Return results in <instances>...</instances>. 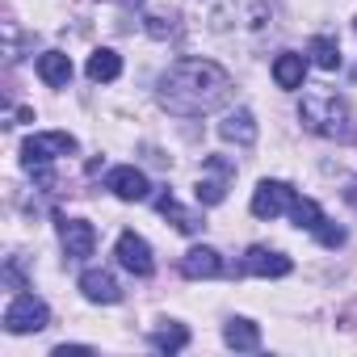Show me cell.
<instances>
[{
    "label": "cell",
    "mask_w": 357,
    "mask_h": 357,
    "mask_svg": "<svg viewBox=\"0 0 357 357\" xmlns=\"http://www.w3.org/2000/svg\"><path fill=\"white\" fill-rule=\"evenodd\" d=\"M155 101L176 118H202L231 101V76L215 59H176L168 72H160Z\"/></svg>",
    "instance_id": "1"
},
{
    "label": "cell",
    "mask_w": 357,
    "mask_h": 357,
    "mask_svg": "<svg viewBox=\"0 0 357 357\" xmlns=\"http://www.w3.org/2000/svg\"><path fill=\"white\" fill-rule=\"evenodd\" d=\"M298 118H303V126H307L311 135H319V139L357 143V114H353V105H349L340 93H332V89H311V93H303Z\"/></svg>",
    "instance_id": "2"
},
{
    "label": "cell",
    "mask_w": 357,
    "mask_h": 357,
    "mask_svg": "<svg viewBox=\"0 0 357 357\" xmlns=\"http://www.w3.org/2000/svg\"><path fill=\"white\" fill-rule=\"evenodd\" d=\"M72 151H80L76 135H68V130H38V135H30L22 143V164L34 172V168H47V164H55L59 155H72Z\"/></svg>",
    "instance_id": "3"
},
{
    "label": "cell",
    "mask_w": 357,
    "mask_h": 357,
    "mask_svg": "<svg viewBox=\"0 0 357 357\" xmlns=\"http://www.w3.org/2000/svg\"><path fill=\"white\" fill-rule=\"evenodd\" d=\"M269 17V0H223L211 13L215 30H265Z\"/></svg>",
    "instance_id": "4"
},
{
    "label": "cell",
    "mask_w": 357,
    "mask_h": 357,
    "mask_svg": "<svg viewBox=\"0 0 357 357\" xmlns=\"http://www.w3.org/2000/svg\"><path fill=\"white\" fill-rule=\"evenodd\" d=\"M51 324V311L38 294H17L9 307H5V332L13 336H26V332H43Z\"/></svg>",
    "instance_id": "5"
},
{
    "label": "cell",
    "mask_w": 357,
    "mask_h": 357,
    "mask_svg": "<svg viewBox=\"0 0 357 357\" xmlns=\"http://www.w3.org/2000/svg\"><path fill=\"white\" fill-rule=\"evenodd\" d=\"M202 168H206L211 176H198L194 198H198L202 206H219V202L227 198V181L236 176V164H231L227 155H206V160H202Z\"/></svg>",
    "instance_id": "6"
},
{
    "label": "cell",
    "mask_w": 357,
    "mask_h": 357,
    "mask_svg": "<svg viewBox=\"0 0 357 357\" xmlns=\"http://www.w3.org/2000/svg\"><path fill=\"white\" fill-rule=\"evenodd\" d=\"M294 198H298V194H294L286 181H261V185L252 190V215H257V219H278V215H290Z\"/></svg>",
    "instance_id": "7"
},
{
    "label": "cell",
    "mask_w": 357,
    "mask_h": 357,
    "mask_svg": "<svg viewBox=\"0 0 357 357\" xmlns=\"http://www.w3.org/2000/svg\"><path fill=\"white\" fill-rule=\"evenodd\" d=\"M114 257H118V265H122L126 273H135V278H151V269H155L151 244H147L143 236H135V231H122V236H118Z\"/></svg>",
    "instance_id": "8"
},
{
    "label": "cell",
    "mask_w": 357,
    "mask_h": 357,
    "mask_svg": "<svg viewBox=\"0 0 357 357\" xmlns=\"http://www.w3.org/2000/svg\"><path fill=\"white\" fill-rule=\"evenodd\" d=\"M294 269V261L278 248H265V244H252L240 261V273H252V278H286Z\"/></svg>",
    "instance_id": "9"
},
{
    "label": "cell",
    "mask_w": 357,
    "mask_h": 357,
    "mask_svg": "<svg viewBox=\"0 0 357 357\" xmlns=\"http://www.w3.org/2000/svg\"><path fill=\"white\" fill-rule=\"evenodd\" d=\"M105 190H109L118 202H147V194H151L147 176H143L135 164H122V168H114V172L105 176Z\"/></svg>",
    "instance_id": "10"
},
{
    "label": "cell",
    "mask_w": 357,
    "mask_h": 357,
    "mask_svg": "<svg viewBox=\"0 0 357 357\" xmlns=\"http://www.w3.org/2000/svg\"><path fill=\"white\" fill-rule=\"evenodd\" d=\"M59 240H63V248H68L72 261H84L97 248V227L84 223V219H59Z\"/></svg>",
    "instance_id": "11"
},
{
    "label": "cell",
    "mask_w": 357,
    "mask_h": 357,
    "mask_svg": "<svg viewBox=\"0 0 357 357\" xmlns=\"http://www.w3.org/2000/svg\"><path fill=\"white\" fill-rule=\"evenodd\" d=\"M80 294H84L89 303H101V307L122 303V286L114 282L109 269H84V273H80Z\"/></svg>",
    "instance_id": "12"
},
{
    "label": "cell",
    "mask_w": 357,
    "mask_h": 357,
    "mask_svg": "<svg viewBox=\"0 0 357 357\" xmlns=\"http://www.w3.org/2000/svg\"><path fill=\"white\" fill-rule=\"evenodd\" d=\"M227 265H223V257L215 252V248H190L185 257H181V273L190 278V282H202V278H219Z\"/></svg>",
    "instance_id": "13"
},
{
    "label": "cell",
    "mask_w": 357,
    "mask_h": 357,
    "mask_svg": "<svg viewBox=\"0 0 357 357\" xmlns=\"http://www.w3.org/2000/svg\"><path fill=\"white\" fill-rule=\"evenodd\" d=\"M219 135L227 143H236V147H252L257 143V118H252V109H231L219 122Z\"/></svg>",
    "instance_id": "14"
},
{
    "label": "cell",
    "mask_w": 357,
    "mask_h": 357,
    "mask_svg": "<svg viewBox=\"0 0 357 357\" xmlns=\"http://www.w3.org/2000/svg\"><path fill=\"white\" fill-rule=\"evenodd\" d=\"M155 211H160V215H164L176 231H185V236H194V231H202V227H206L198 211H185V206L176 202L172 194H160V198H155Z\"/></svg>",
    "instance_id": "15"
},
{
    "label": "cell",
    "mask_w": 357,
    "mask_h": 357,
    "mask_svg": "<svg viewBox=\"0 0 357 357\" xmlns=\"http://www.w3.org/2000/svg\"><path fill=\"white\" fill-rule=\"evenodd\" d=\"M307 55H294V51H282L278 59H273V80H278V89H286V93H294V89H303V76H307Z\"/></svg>",
    "instance_id": "16"
},
{
    "label": "cell",
    "mask_w": 357,
    "mask_h": 357,
    "mask_svg": "<svg viewBox=\"0 0 357 357\" xmlns=\"http://www.w3.org/2000/svg\"><path fill=\"white\" fill-rule=\"evenodd\" d=\"M38 76L51 84V89H68L72 84V59L63 51H43L38 55Z\"/></svg>",
    "instance_id": "17"
},
{
    "label": "cell",
    "mask_w": 357,
    "mask_h": 357,
    "mask_svg": "<svg viewBox=\"0 0 357 357\" xmlns=\"http://www.w3.org/2000/svg\"><path fill=\"white\" fill-rule=\"evenodd\" d=\"M84 72H89V80L109 84V80H118V76H122V55H118V51H109V47H101V51H93V55H89Z\"/></svg>",
    "instance_id": "18"
},
{
    "label": "cell",
    "mask_w": 357,
    "mask_h": 357,
    "mask_svg": "<svg viewBox=\"0 0 357 357\" xmlns=\"http://www.w3.org/2000/svg\"><path fill=\"white\" fill-rule=\"evenodd\" d=\"M223 340H227V349H236V353H248V349H257V344H261V328H257L252 319L236 315V319H227V328H223Z\"/></svg>",
    "instance_id": "19"
},
{
    "label": "cell",
    "mask_w": 357,
    "mask_h": 357,
    "mask_svg": "<svg viewBox=\"0 0 357 357\" xmlns=\"http://www.w3.org/2000/svg\"><path fill=\"white\" fill-rule=\"evenodd\" d=\"M307 55H311V63H315L319 72H336V68H340V47H336V38H328V34H315L311 47H307Z\"/></svg>",
    "instance_id": "20"
},
{
    "label": "cell",
    "mask_w": 357,
    "mask_h": 357,
    "mask_svg": "<svg viewBox=\"0 0 357 357\" xmlns=\"http://www.w3.org/2000/svg\"><path fill=\"white\" fill-rule=\"evenodd\" d=\"M185 344H190V328H181V324H168V328L151 332V349H160V353H181Z\"/></svg>",
    "instance_id": "21"
},
{
    "label": "cell",
    "mask_w": 357,
    "mask_h": 357,
    "mask_svg": "<svg viewBox=\"0 0 357 357\" xmlns=\"http://www.w3.org/2000/svg\"><path fill=\"white\" fill-rule=\"evenodd\" d=\"M290 219H294V227L298 231H319V223H324V211H319V202H311V198H294V206H290Z\"/></svg>",
    "instance_id": "22"
},
{
    "label": "cell",
    "mask_w": 357,
    "mask_h": 357,
    "mask_svg": "<svg viewBox=\"0 0 357 357\" xmlns=\"http://www.w3.org/2000/svg\"><path fill=\"white\" fill-rule=\"evenodd\" d=\"M143 30L151 34V38H172L176 34V17H168V13H151V17H143Z\"/></svg>",
    "instance_id": "23"
},
{
    "label": "cell",
    "mask_w": 357,
    "mask_h": 357,
    "mask_svg": "<svg viewBox=\"0 0 357 357\" xmlns=\"http://www.w3.org/2000/svg\"><path fill=\"white\" fill-rule=\"evenodd\" d=\"M315 240H319V244H328V248H336V244H344V231H340V227H332V223L324 219V223H319V231H315Z\"/></svg>",
    "instance_id": "24"
},
{
    "label": "cell",
    "mask_w": 357,
    "mask_h": 357,
    "mask_svg": "<svg viewBox=\"0 0 357 357\" xmlns=\"http://www.w3.org/2000/svg\"><path fill=\"white\" fill-rule=\"evenodd\" d=\"M72 353H93V349L89 344H59L55 349V357H72Z\"/></svg>",
    "instance_id": "25"
},
{
    "label": "cell",
    "mask_w": 357,
    "mask_h": 357,
    "mask_svg": "<svg viewBox=\"0 0 357 357\" xmlns=\"http://www.w3.org/2000/svg\"><path fill=\"white\" fill-rule=\"evenodd\" d=\"M118 5H122V9H139V5H143V0H118Z\"/></svg>",
    "instance_id": "26"
},
{
    "label": "cell",
    "mask_w": 357,
    "mask_h": 357,
    "mask_svg": "<svg viewBox=\"0 0 357 357\" xmlns=\"http://www.w3.org/2000/svg\"><path fill=\"white\" fill-rule=\"evenodd\" d=\"M353 80H357V68H353Z\"/></svg>",
    "instance_id": "27"
},
{
    "label": "cell",
    "mask_w": 357,
    "mask_h": 357,
    "mask_svg": "<svg viewBox=\"0 0 357 357\" xmlns=\"http://www.w3.org/2000/svg\"><path fill=\"white\" fill-rule=\"evenodd\" d=\"M353 26H357V22H353Z\"/></svg>",
    "instance_id": "28"
}]
</instances>
